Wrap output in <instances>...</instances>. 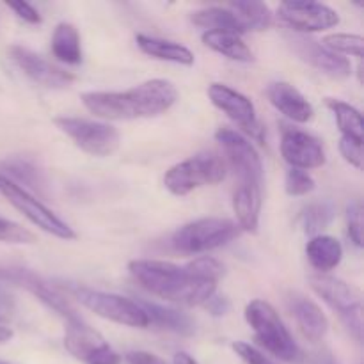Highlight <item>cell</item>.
I'll return each mask as SVG.
<instances>
[{
  "label": "cell",
  "mask_w": 364,
  "mask_h": 364,
  "mask_svg": "<svg viewBox=\"0 0 364 364\" xmlns=\"http://www.w3.org/2000/svg\"><path fill=\"white\" fill-rule=\"evenodd\" d=\"M277 16L297 34L320 32L340 23V14L333 7L308 0H290L277 7Z\"/></svg>",
  "instance_id": "12"
},
{
  "label": "cell",
  "mask_w": 364,
  "mask_h": 364,
  "mask_svg": "<svg viewBox=\"0 0 364 364\" xmlns=\"http://www.w3.org/2000/svg\"><path fill=\"white\" fill-rule=\"evenodd\" d=\"M173 364H199V363L196 361L191 354H187V352H176V354H174Z\"/></svg>",
  "instance_id": "41"
},
{
  "label": "cell",
  "mask_w": 364,
  "mask_h": 364,
  "mask_svg": "<svg viewBox=\"0 0 364 364\" xmlns=\"http://www.w3.org/2000/svg\"><path fill=\"white\" fill-rule=\"evenodd\" d=\"M327 107L333 110L334 117H336L338 128L341 130V137L352 139V141L363 142L364 127H363V116L355 107L350 103H345L341 100L327 98Z\"/></svg>",
  "instance_id": "28"
},
{
  "label": "cell",
  "mask_w": 364,
  "mask_h": 364,
  "mask_svg": "<svg viewBox=\"0 0 364 364\" xmlns=\"http://www.w3.org/2000/svg\"><path fill=\"white\" fill-rule=\"evenodd\" d=\"M0 284L7 287H18L27 290L28 294L34 295L39 302L46 306L50 311L59 315L66 322V326H75L82 323V316L73 309V306L55 290L50 287L43 277L34 274L32 270L18 269V267H9V269H0Z\"/></svg>",
  "instance_id": "10"
},
{
  "label": "cell",
  "mask_w": 364,
  "mask_h": 364,
  "mask_svg": "<svg viewBox=\"0 0 364 364\" xmlns=\"http://www.w3.org/2000/svg\"><path fill=\"white\" fill-rule=\"evenodd\" d=\"M178 91L169 80L151 78L127 91H92L82 95V103L100 119H148L167 112L176 103Z\"/></svg>",
  "instance_id": "1"
},
{
  "label": "cell",
  "mask_w": 364,
  "mask_h": 364,
  "mask_svg": "<svg viewBox=\"0 0 364 364\" xmlns=\"http://www.w3.org/2000/svg\"><path fill=\"white\" fill-rule=\"evenodd\" d=\"M284 38H287L291 50L297 53L299 59L311 64V66L315 68V70H318L320 73L327 75V77L331 78H338V80L350 77V63H348L345 57L336 55V53H333L331 50H327L326 46L320 45L315 39L308 38V36L297 34V32L287 34Z\"/></svg>",
  "instance_id": "14"
},
{
  "label": "cell",
  "mask_w": 364,
  "mask_h": 364,
  "mask_svg": "<svg viewBox=\"0 0 364 364\" xmlns=\"http://www.w3.org/2000/svg\"><path fill=\"white\" fill-rule=\"evenodd\" d=\"M281 155L291 169H316L326 164V151L322 142L302 130L288 128L281 139Z\"/></svg>",
  "instance_id": "15"
},
{
  "label": "cell",
  "mask_w": 364,
  "mask_h": 364,
  "mask_svg": "<svg viewBox=\"0 0 364 364\" xmlns=\"http://www.w3.org/2000/svg\"><path fill=\"white\" fill-rule=\"evenodd\" d=\"M322 45L336 55H352L363 59L364 39L359 34H329L323 38Z\"/></svg>",
  "instance_id": "30"
},
{
  "label": "cell",
  "mask_w": 364,
  "mask_h": 364,
  "mask_svg": "<svg viewBox=\"0 0 364 364\" xmlns=\"http://www.w3.org/2000/svg\"><path fill=\"white\" fill-rule=\"evenodd\" d=\"M0 176L7 178L13 183L25 185V187L32 188V191H45V178H43L41 171L34 166L28 159L23 156H11L0 162Z\"/></svg>",
  "instance_id": "24"
},
{
  "label": "cell",
  "mask_w": 364,
  "mask_h": 364,
  "mask_svg": "<svg viewBox=\"0 0 364 364\" xmlns=\"http://www.w3.org/2000/svg\"><path fill=\"white\" fill-rule=\"evenodd\" d=\"M233 350L245 364H274L265 354H262L258 348L245 343V341H237V343H233Z\"/></svg>",
  "instance_id": "36"
},
{
  "label": "cell",
  "mask_w": 364,
  "mask_h": 364,
  "mask_svg": "<svg viewBox=\"0 0 364 364\" xmlns=\"http://www.w3.org/2000/svg\"><path fill=\"white\" fill-rule=\"evenodd\" d=\"M128 270L146 291L173 304H205L217 290V283L201 279L187 265L180 267L160 259H134Z\"/></svg>",
  "instance_id": "2"
},
{
  "label": "cell",
  "mask_w": 364,
  "mask_h": 364,
  "mask_svg": "<svg viewBox=\"0 0 364 364\" xmlns=\"http://www.w3.org/2000/svg\"><path fill=\"white\" fill-rule=\"evenodd\" d=\"M73 297L80 302L89 311L96 313L102 318L116 322L119 326L139 327L144 329L149 326V320L139 301H132L128 297H121L116 294H107V291L92 290L85 287H71Z\"/></svg>",
  "instance_id": "7"
},
{
  "label": "cell",
  "mask_w": 364,
  "mask_h": 364,
  "mask_svg": "<svg viewBox=\"0 0 364 364\" xmlns=\"http://www.w3.org/2000/svg\"><path fill=\"white\" fill-rule=\"evenodd\" d=\"M9 55L13 63L27 75L28 78L36 82V84L43 85V87L50 89H64L70 87L73 84L75 77L68 71H63L60 68L53 66L48 60L39 57L32 50L23 48V46H11Z\"/></svg>",
  "instance_id": "16"
},
{
  "label": "cell",
  "mask_w": 364,
  "mask_h": 364,
  "mask_svg": "<svg viewBox=\"0 0 364 364\" xmlns=\"http://www.w3.org/2000/svg\"><path fill=\"white\" fill-rule=\"evenodd\" d=\"M245 322L255 333V340L259 347L265 348L277 359L287 363H299L302 359V352L290 331L283 323L276 309L267 301L256 299L245 308Z\"/></svg>",
  "instance_id": "3"
},
{
  "label": "cell",
  "mask_w": 364,
  "mask_h": 364,
  "mask_svg": "<svg viewBox=\"0 0 364 364\" xmlns=\"http://www.w3.org/2000/svg\"><path fill=\"white\" fill-rule=\"evenodd\" d=\"M135 41H137L141 52L153 57V59L167 60V63L181 64V66H192L194 64V53L187 46L180 45V43L169 41V39L151 38V36L146 34H137Z\"/></svg>",
  "instance_id": "20"
},
{
  "label": "cell",
  "mask_w": 364,
  "mask_h": 364,
  "mask_svg": "<svg viewBox=\"0 0 364 364\" xmlns=\"http://www.w3.org/2000/svg\"><path fill=\"white\" fill-rule=\"evenodd\" d=\"M84 364H121V355L109 343H103L98 350L89 355Z\"/></svg>",
  "instance_id": "37"
},
{
  "label": "cell",
  "mask_w": 364,
  "mask_h": 364,
  "mask_svg": "<svg viewBox=\"0 0 364 364\" xmlns=\"http://www.w3.org/2000/svg\"><path fill=\"white\" fill-rule=\"evenodd\" d=\"M313 291L333 309L338 313L341 322L348 329V333L361 341L363 338V308H361V294L358 288L352 284L345 283L343 279L334 276H318L309 277Z\"/></svg>",
  "instance_id": "6"
},
{
  "label": "cell",
  "mask_w": 364,
  "mask_h": 364,
  "mask_svg": "<svg viewBox=\"0 0 364 364\" xmlns=\"http://www.w3.org/2000/svg\"><path fill=\"white\" fill-rule=\"evenodd\" d=\"M270 103L279 110L283 116L295 123H308L315 116L313 105L304 98L297 87H294L288 82H274L267 89Z\"/></svg>",
  "instance_id": "17"
},
{
  "label": "cell",
  "mask_w": 364,
  "mask_h": 364,
  "mask_svg": "<svg viewBox=\"0 0 364 364\" xmlns=\"http://www.w3.org/2000/svg\"><path fill=\"white\" fill-rule=\"evenodd\" d=\"M205 306L213 316H224L228 311H230V308H231L230 301H228L224 295H215V294H213L212 297H210L208 301L205 302Z\"/></svg>",
  "instance_id": "40"
},
{
  "label": "cell",
  "mask_w": 364,
  "mask_h": 364,
  "mask_svg": "<svg viewBox=\"0 0 364 364\" xmlns=\"http://www.w3.org/2000/svg\"><path fill=\"white\" fill-rule=\"evenodd\" d=\"M0 364H11V363H6V361H0Z\"/></svg>",
  "instance_id": "43"
},
{
  "label": "cell",
  "mask_w": 364,
  "mask_h": 364,
  "mask_svg": "<svg viewBox=\"0 0 364 364\" xmlns=\"http://www.w3.org/2000/svg\"><path fill=\"white\" fill-rule=\"evenodd\" d=\"M52 52L60 63L78 64L82 63V46L78 31L71 23H59L52 36Z\"/></svg>",
  "instance_id": "26"
},
{
  "label": "cell",
  "mask_w": 364,
  "mask_h": 364,
  "mask_svg": "<svg viewBox=\"0 0 364 364\" xmlns=\"http://www.w3.org/2000/svg\"><path fill=\"white\" fill-rule=\"evenodd\" d=\"M0 242L6 244H34L36 235L21 224L0 217Z\"/></svg>",
  "instance_id": "33"
},
{
  "label": "cell",
  "mask_w": 364,
  "mask_h": 364,
  "mask_svg": "<svg viewBox=\"0 0 364 364\" xmlns=\"http://www.w3.org/2000/svg\"><path fill=\"white\" fill-rule=\"evenodd\" d=\"M201 39L210 50L228 57V59L237 60V63H251V60H255L251 48L245 45L240 36L233 34V32L206 31Z\"/></svg>",
  "instance_id": "23"
},
{
  "label": "cell",
  "mask_w": 364,
  "mask_h": 364,
  "mask_svg": "<svg viewBox=\"0 0 364 364\" xmlns=\"http://www.w3.org/2000/svg\"><path fill=\"white\" fill-rule=\"evenodd\" d=\"M315 187H316L315 180H313V176L308 173V171L290 169L287 173L284 191H287L288 196H294V198H299V196H308L309 192L315 191Z\"/></svg>",
  "instance_id": "31"
},
{
  "label": "cell",
  "mask_w": 364,
  "mask_h": 364,
  "mask_svg": "<svg viewBox=\"0 0 364 364\" xmlns=\"http://www.w3.org/2000/svg\"><path fill=\"white\" fill-rule=\"evenodd\" d=\"M187 267L198 277L205 281H212V283H219L224 274L223 263L219 259L212 258V256H201V258L192 259V262L187 263Z\"/></svg>",
  "instance_id": "32"
},
{
  "label": "cell",
  "mask_w": 364,
  "mask_h": 364,
  "mask_svg": "<svg viewBox=\"0 0 364 364\" xmlns=\"http://www.w3.org/2000/svg\"><path fill=\"white\" fill-rule=\"evenodd\" d=\"M215 141L223 146L231 169L238 176V185H256L263 183V164L255 146L242 134L231 128H219L215 132Z\"/></svg>",
  "instance_id": "11"
},
{
  "label": "cell",
  "mask_w": 364,
  "mask_h": 364,
  "mask_svg": "<svg viewBox=\"0 0 364 364\" xmlns=\"http://www.w3.org/2000/svg\"><path fill=\"white\" fill-rule=\"evenodd\" d=\"M191 20L194 21V25L206 28V31L233 32V34L238 36L245 32L230 7H206V9H199L192 13Z\"/></svg>",
  "instance_id": "25"
},
{
  "label": "cell",
  "mask_w": 364,
  "mask_h": 364,
  "mask_svg": "<svg viewBox=\"0 0 364 364\" xmlns=\"http://www.w3.org/2000/svg\"><path fill=\"white\" fill-rule=\"evenodd\" d=\"M0 194L7 199V203L14 206L23 217H27L36 228L43 230L52 237L60 238V240H75L77 233L73 228L68 226L63 219L55 215L50 208H46L38 198L31 194L27 188L13 183L7 178L0 176Z\"/></svg>",
  "instance_id": "9"
},
{
  "label": "cell",
  "mask_w": 364,
  "mask_h": 364,
  "mask_svg": "<svg viewBox=\"0 0 364 364\" xmlns=\"http://www.w3.org/2000/svg\"><path fill=\"white\" fill-rule=\"evenodd\" d=\"M0 320H2V315H0Z\"/></svg>",
  "instance_id": "44"
},
{
  "label": "cell",
  "mask_w": 364,
  "mask_h": 364,
  "mask_svg": "<svg viewBox=\"0 0 364 364\" xmlns=\"http://www.w3.org/2000/svg\"><path fill=\"white\" fill-rule=\"evenodd\" d=\"M290 309L306 340L320 341L326 338L329 331V320L318 304L302 295H291Z\"/></svg>",
  "instance_id": "18"
},
{
  "label": "cell",
  "mask_w": 364,
  "mask_h": 364,
  "mask_svg": "<svg viewBox=\"0 0 364 364\" xmlns=\"http://www.w3.org/2000/svg\"><path fill=\"white\" fill-rule=\"evenodd\" d=\"M340 153L350 166L355 169H363V142L352 141V139H340Z\"/></svg>",
  "instance_id": "35"
},
{
  "label": "cell",
  "mask_w": 364,
  "mask_h": 364,
  "mask_svg": "<svg viewBox=\"0 0 364 364\" xmlns=\"http://www.w3.org/2000/svg\"><path fill=\"white\" fill-rule=\"evenodd\" d=\"M240 235V226L224 217H203L174 231L171 245L185 255H201L224 247Z\"/></svg>",
  "instance_id": "4"
},
{
  "label": "cell",
  "mask_w": 364,
  "mask_h": 364,
  "mask_svg": "<svg viewBox=\"0 0 364 364\" xmlns=\"http://www.w3.org/2000/svg\"><path fill=\"white\" fill-rule=\"evenodd\" d=\"M139 304L142 306V309H144L146 315H148L149 326H156L160 327V329L180 334V336H192V334H194V322H192L191 316L185 315V313L148 301H139Z\"/></svg>",
  "instance_id": "21"
},
{
  "label": "cell",
  "mask_w": 364,
  "mask_h": 364,
  "mask_svg": "<svg viewBox=\"0 0 364 364\" xmlns=\"http://www.w3.org/2000/svg\"><path fill=\"white\" fill-rule=\"evenodd\" d=\"M348 237L358 247H363V208L359 201H352L347 206Z\"/></svg>",
  "instance_id": "34"
},
{
  "label": "cell",
  "mask_w": 364,
  "mask_h": 364,
  "mask_svg": "<svg viewBox=\"0 0 364 364\" xmlns=\"http://www.w3.org/2000/svg\"><path fill=\"white\" fill-rule=\"evenodd\" d=\"M228 7L233 11L245 32L267 31L272 25V13H270L269 6H265L263 2L245 0V2H231Z\"/></svg>",
  "instance_id": "27"
},
{
  "label": "cell",
  "mask_w": 364,
  "mask_h": 364,
  "mask_svg": "<svg viewBox=\"0 0 364 364\" xmlns=\"http://www.w3.org/2000/svg\"><path fill=\"white\" fill-rule=\"evenodd\" d=\"M13 336H14V333L9 329V327L0 326V345L7 343V341H9Z\"/></svg>",
  "instance_id": "42"
},
{
  "label": "cell",
  "mask_w": 364,
  "mask_h": 364,
  "mask_svg": "<svg viewBox=\"0 0 364 364\" xmlns=\"http://www.w3.org/2000/svg\"><path fill=\"white\" fill-rule=\"evenodd\" d=\"M306 255H308L309 263L313 269L318 272H329L336 269L343 258V247L340 240L329 235H316L306 245Z\"/></svg>",
  "instance_id": "22"
},
{
  "label": "cell",
  "mask_w": 364,
  "mask_h": 364,
  "mask_svg": "<svg viewBox=\"0 0 364 364\" xmlns=\"http://www.w3.org/2000/svg\"><path fill=\"white\" fill-rule=\"evenodd\" d=\"M226 178V164L215 153H198L171 167L164 176V185L173 196L183 198L196 188L215 185Z\"/></svg>",
  "instance_id": "5"
},
{
  "label": "cell",
  "mask_w": 364,
  "mask_h": 364,
  "mask_svg": "<svg viewBox=\"0 0 364 364\" xmlns=\"http://www.w3.org/2000/svg\"><path fill=\"white\" fill-rule=\"evenodd\" d=\"M7 7H9L11 11H14V14H16L20 20L27 21V23H39V21H41V16H39V13L31 6V4L7 2Z\"/></svg>",
  "instance_id": "38"
},
{
  "label": "cell",
  "mask_w": 364,
  "mask_h": 364,
  "mask_svg": "<svg viewBox=\"0 0 364 364\" xmlns=\"http://www.w3.org/2000/svg\"><path fill=\"white\" fill-rule=\"evenodd\" d=\"M55 127L63 134H66L77 148L85 151L87 155L105 159L119 148V132L109 123H100V121L82 119V117H55L53 119Z\"/></svg>",
  "instance_id": "8"
},
{
  "label": "cell",
  "mask_w": 364,
  "mask_h": 364,
  "mask_svg": "<svg viewBox=\"0 0 364 364\" xmlns=\"http://www.w3.org/2000/svg\"><path fill=\"white\" fill-rule=\"evenodd\" d=\"M334 215H336V208H334V205L331 201H320L309 205L306 208L304 215H302L306 233L318 235L320 231H323L333 223Z\"/></svg>",
  "instance_id": "29"
},
{
  "label": "cell",
  "mask_w": 364,
  "mask_h": 364,
  "mask_svg": "<svg viewBox=\"0 0 364 364\" xmlns=\"http://www.w3.org/2000/svg\"><path fill=\"white\" fill-rule=\"evenodd\" d=\"M233 210L237 213L240 230L256 233L262 213V187L238 185L233 194Z\"/></svg>",
  "instance_id": "19"
},
{
  "label": "cell",
  "mask_w": 364,
  "mask_h": 364,
  "mask_svg": "<svg viewBox=\"0 0 364 364\" xmlns=\"http://www.w3.org/2000/svg\"><path fill=\"white\" fill-rule=\"evenodd\" d=\"M208 96L213 105L219 110H223L235 124H238L242 130L251 134V137H255L256 141L263 142V132H265V128L258 121L255 103L247 96L224 84L210 85Z\"/></svg>",
  "instance_id": "13"
},
{
  "label": "cell",
  "mask_w": 364,
  "mask_h": 364,
  "mask_svg": "<svg viewBox=\"0 0 364 364\" xmlns=\"http://www.w3.org/2000/svg\"><path fill=\"white\" fill-rule=\"evenodd\" d=\"M124 361H127V364H167L162 358H159V355L142 350L128 352V354L124 355Z\"/></svg>",
  "instance_id": "39"
}]
</instances>
